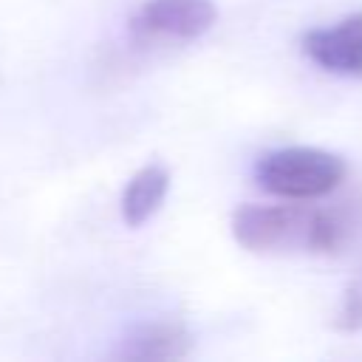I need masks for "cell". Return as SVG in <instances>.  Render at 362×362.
<instances>
[{"mask_svg":"<svg viewBox=\"0 0 362 362\" xmlns=\"http://www.w3.org/2000/svg\"><path fill=\"white\" fill-rule=\"evenodd\" d=\"M303 51L322 71L362 76V11L339 20L337 25L311 28L303 37Z\"/></svg>","mask_w":362,"mask_h":362,"instance_id":"obj_4","label":"cell"},{"mask_svg":"<svg viewBox=\"0 0 362 362\" xmlns=\"http://www.w3.org/2000/svg\"><path fill=\"white\" fill-rule=\"evenodd\" d=\"M354 229V218L342 206L305 204H243L232 212V238L246 252L305 249L337 255Z\"/></svg>","mask_w":362,"mask_h":362,"instance_id":"obj_1","label":"cell"},{"mask_svg":"<svg viewBox=\"0 0 362 362\" xmlns=\"http://www.w3.org/2000/svg\"><path fill=\"white\" fill-rule=\"evenodd\" d=\"M334 328L342 334L362 331V286L359 283H351L345 288L342 303H339L337 317H334Z\"/></svg>","mask_w":362,"mask_h":362,"instance_id":"obj_7","label":"cell"},{"mask_svg":"<svg viewBox=\"0 0 362 362\" xmlns=\"http://www.w3.org/2000/svg\"><path fill=\"white\" fill-rule=\"evenodd\" d=\"M192 351V337L178 322H147L133 328L122 345L116 348L119 359L136 362H161V359H181Z\"/></svg>","mask_w":362,"mask_h":362,"instance_id":"obj_5","label":"cell"},{"mask_svg":"<svg viewBox=\"0 0 362 362\" xmlns=\"http://www.w3.org/2000/svg\"><path fill=\"white\" fill-rule=\"evenodd\" d=\"M167 189H170V173L164 164L141 167L122 189V221L133 229L147 223L161 209Z\"/></svg>","mask_w":362,"mask_h":362,"instance_id":"obj_6","label":"cell"},{"mask_svg":"<svg viewBox=\"0 0 362 362\" xmlns=\"http://www.w3.org/2000/svg\"><path fill=\"white\" fill-rule=\"evenodd\" d=\"M348 167L337 153L320 147H280L255 164V181L286 201H314L334 192Z\"/></svg>","mask_w":362,"mask_h":362,"instance_id":"obj_2","label":"cell"},{"mask_svg":"<svg viewBox=\"0 0 362 362\" xmlns=\"http://www.w3.org/2000/svg\"><path fill=\"white\" fill-rule=\"evenodd\" d=\"M218 20L212 0H144L130 20L133 34L147 40H198Z\"/></svg>","mask_w":362,"mask_h":362,"instance_id":"obj_3","label":"cell"}]
</instances>
